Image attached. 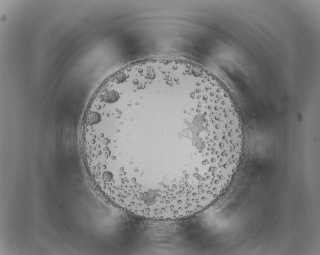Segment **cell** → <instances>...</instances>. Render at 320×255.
I'll return each mask as SVG.
<instances>
[{
  "instance_id": "obj_1",
  "label": "cell",
  "mask_w": 320,
  "mask_h": 255,
  "mask_svg": "<svg viewBox=\"0 0 320 255\" xmlns=\"http://www.w3.org/2000/svg\"><path fill=\"white\" fill-rule=\"evenodd\" d=\"M84 128L98 173L143 190L185 184L225 160L234 131L209 77L180 67L139 72L102 89Z\"/></svg>"
}]
</instances>
